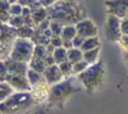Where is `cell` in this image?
Segmentation results:
<instances>
[{
	"instance_id": "obj_9",
	"label": "cell",
	"mask_w": 128,
	"mask_h": 114,
	"mask_svg": "<svg viewBox=\"0 0 128 114\" xmlns=\"http://www.w3.org/2000/svg\"><path fill=\"white\" fill-rule=\"evenodd\" d=\"M76 27V31L77 34L84 37V38H88V37H92V36H97L98 35V28L95 25V23L85 17L83 19H81L80 21H78L75 24Z\"/></svg>"
},
{
	"instance_id": "obj_16",
	"label": "cell",
	"mask_w": 128,
	"mask_h": 114,
	"mask_svg": "<svg viewBox=\"0 0 128 114\" xmlns=\"http://www.w3.org/2000/svg\"><path fill=\"white\" fill-rule=\"evenodd\" d=\"M31 17H32V19L34 21L35 26H37L40 22H42L43 20H45L46 18H48L47 8L41 7L39 9H36V10L31 11Z\"/></svg>"
},
{
	"instance_id": "obj_18",
	"label": "cell",
	"mask_w": 128,
	"mask_h": 114,
	"mask_svg": "<svg viewBox=\"0 0 128 114\" xmlns=\"http://www.w3.org/2000/svg\"><path fill=\"white\" fill-rule=\"evenodd\" d=\"M10 3L7 0H0V22L7 24L10 18Z\"/></svg>"
},
{
	"instance_id": "obj_38",
	"label": "cell",
	"mask_w": 128,
	"mask_h": 114,
	"mask_svg": "<svg viewBox=\"0 0 128 114\" xmlns=\"http://www.w3.org/2000/svg\"><path fill=\"white\" fill-rule=\"evenodd\" d=\"M62 47L65 48L66 50L71 49L73 47L72 40H70V39H62Z\"/></svg>"
},
{
	"instance_id": "obj_8",
	"label": "cell",
	"mask_w": 128,
	"mask_h": 114,
	"mask_svg": "<svg viewBox=\"0 0 128 114\" xmlns=\"http://www.w3.org/2000/svg\"><path fill=\"white\" fill-rule=\"evenodd\" d=\"M104 4L107 14L114 15L120 19L126 17L128 12V0H106Z\"/></svg>"
},
{
	"instance_id": "obj_33",
	"label": "cell",
	"mask_w": 128,
	"mask_h": 114,
	"mask_svg": "<svg viewBox=\"0 0 128 114\" xmlns=\"http://www.w3.org/2000/svg\"><path fill=\"white\" fill-rule=\"evenodd\" d=\"M118 43H119V45H120V47L123 51H127L128 50V35L122 34Z\"/></svg>"
},
{
	"instance_id": "obj_36",
	"label": "cell",
	"mask_w": 128,
	"mask_h": 114,
	"mask_svg": "<svg viewBox=\"0 0 128 114\" xmlns=\"http://www.w3.org/2000/svg\"><path fill=\"white\" fill-rule=\"evenodd\" d=\"M120 29L122 34L128 35V18L124 17L120 20Z\"/></svg>"
},
{
	"instance_id": "obj_34",
	"label": "cell",
	"mask_w": 128,
	"mask_h": 114,
	"mask_svg": "<svg viewBox=\"0 0 128 114\" xmlns=\"http://www.w3.org/2000/svg\"><path fill=\"white\" fill-rule=\"evenodd\" d=\"M84 40H85V38H84V37H82V36H80V35H78V34H77V35L72 39L73 47H75V48H81V46H82V44H83Z\"/></svg>"
},
{
	"instance_id": "obj_4",
	"label": "cell",
	"mask_w": 128,
	"mask_h": 114,
	"mask_svg": "<svg viewBox=\"0 0 128 114\" xmlns=\"http://www.w3.org/2000/svg\"><path fill=\"white\" fill-rule=\"evenodd\" d=\"M81 86L87 92H94L103 83L105 77V66L102 60L89 65L83 72L76 75Z\"/></svg>"
},
{
	"instance_id": "obj_27",
	"label": "cell",
	"mask_w": 128,
	"mask_h": 114,
	"mask_svg": "<svg viewBox=\"0 0 128 114\" xmlns=\"http://www.w3.org/2000/svg\"><path fill=\"white\" fill-rule=\"evenodd\" d=\"M59 66V69L63 75L64 78L66 77H70L73 75V71H72V63H70L68 60L67 61H64L60 64H58Z\"/></svg>"
},
{
	"instance_id": "obj_35",
	"label": "cell",
	"mask_w": 128,
	"mask_h": 114,
	"mask_svg": "<svg viewBox=\"0 0 128 114\" xmlns=\"http://www.w3.org/2000/svg\"><path fill=\"white\" fill-rule=\"evenodd\" d=\"M50 44L53 45L55 48H57V47H62V37H61V36L53 35V36L50 38Z\"/></svg>"
},
{
	"instance_id": "obj_15",
	"label": "cell",
	"mask_w": 128,
	"mask_h": 114,
	"mask_svg": "<svg viewBox=\"0 0 128 114\" xmlns=\"http://www.w3.org/2000/svg\"><path fill=\"white\" fill-rule=\"evenodd\" d=\"M100 46H101V41H100V38L97 35V36H92V37L85 38V40H84L80 49L82 51H86V50L94 49V48L100 47Z\"/></svg>"
},
{
	"instance_id": "obj_1",
	"label": "cell",
	"mask_w": 128,
	"mask_h": 114,
	"mask_svg": "<svg viewBox=\"0 0 128 114\" xmlns=\"http://www.w3.org/2000/svg\"><path fill=\"white\" fill-rule=\"evenodd\" d=\"M47 12L50 20L57 21L62 25L76 24L86 17V10L82 0H58L47 8Z\"/></svg>"
},
{
	"instance_id": "obj_22",
	"label": "cell",
	"mask_w": 128,
	"mask_h": 114,
	"mask_svg": "<svg viewBox=\"0 0 128 114\" xmlns=\"http://www.w3.org/2000/svg\"><path fill=\"white\" fill-rule=\"evenodd\" d=\"M35 31V28L27 26V25H23L21 27H18L15 29L16 32V36L17 37H21V38H28L31 39V37L33 36Z\"/></svg>"
},
{
	"instance_id": "obj_42",
	"label": "cell",
	"mask_w": 128,
	"mask_h": 114,
	"mask_svg": "<svg viewBox=\"0 0 128 114\" xmlns=\"http://www.w3.org/2000/svg\"><path fill=\"white\" fill-rule=\"evenodd\" d=\"M126 17H127V18H128V12H127V14H126Z\"/></svg>"
},
{
	"instance_id": "obj_19",
	"label": "cell",
	"mask_w": 128,
	"mask_h": 114,
	"mask_svg": "<svg viewBox=\"0 0 128 114\" xmlns=\"http://www.w3.org/2000/svg\"><path fill=\"white\" fill-rule=\"evenodd\" d=\"M81 59H83V51L80 48L72 47L71 49L67 50V60L70 63L73 64Z\"/></svg>"
},
{
	"instance_id": "obj_23",
	"label": "cell",
	"mask_w": 128,
	"mask_h": 114,
	"mask_svg": "<svg viewBox=\"0 0 128 114\" xmlns=\"http://www.w3.org/2000/svg\"><path fill=\"white\" fill-rule=\"evenodd\" d=\"M55 64H60L64 61H67V50L63 47H57L52 53Z\"/></svg>"
},
{
	"instance_id": "obj_7",
	"label": "cell",
	"mask_w": 128,
	"mask_h": 114,
	"mask_svg": "<svg viewBox=\"0 0 128 114\" xmlns=\"http://www.w3.org/2000/svg\"><path fill=\"white\" fill-rule=\"evenodd\" d=\"M120 18L107 14L105 23H104V35L108 42L118 43L122 33L120 29Z\"/></svg>"
},
{
	"instance_id": "obj_29",
	"label": "cell",
	"mask_w": 128,
	"mask_h": 114,
	"mask_svg": "<svg viewBox=\"0 0 128 114\" xmlns=\"http://www.w3.org/2000/svg\"><path fill=\"white\" fill-rule=\"evenodd\" d=\"M7 24H8L10 27L16 29V28L21 27V26L24 25V19H23V17H22L21 15L10 16V18H9V20H8V22H7Z\"/></svg>"
},
{
	"instance_id": "obj_2",
	"label": "cell",
	"mask_w": 128,
	"mask_h": 114,
	"mask_svg": "<svg viewBox=\"0 0 128 114\" xmlns=\"http://www.w3.org/2000/svg\"><path fill=\"white\" fill-rule=\"evenodd\" d=\"M81 90V84L76 75L66 77L61 81L53 84L49 88L46 105L48 108L62 109L67 100Z\"/></svg>"
},
{
	"instance_id": "obj_26",
	"label": "cell",
	"mask_w": 128,
	"mask_h": 114,
	"mask_svg": "<svg viewBox=\"0 0 128 114\" xmlns=\"http://www.w3.org/2000/svg\"><path fill=\"white\" fill-rule=\"evenodd\" d=\"M49 53L47 52V49H46V45H42V44H36L34 46V51H33V55L32 57H35V58H41V59H44L47 57Z\"/></svg>"
},
{
	"instance_id": "obj_14",
	"label": "cell",
	"mask_w": 128,
	"mask_h": 114,
	"mask_svg": "<svg viewBox=\"0 0 128 114\" xmlns=\"http://www.w3.org/2000/svg\"><path fill=\"white\" fill-rule=\"evenodd\" d=\"M100 51H101V46L100 47H96L94 49H90V50H86L83 51V59L89 64H94L99 60V55H100Z\"/></svg>"
},
{
	"instance_id": "obj_44",
	"label": "cell",
	"mask_w": 128,
	"mask_h": 114,
	"mask_svg": "<svg viewBox=\"0 0 128 114\" xmlns=\"http://www.w3.org/2000/svg\"><path fill=\"white\" fill-rule=\"evenodd\" d=\"M0 114H2V112H1V110H0Z\"/></svg>"
},
{
	"instance_id": "obj_3",
	"label": "cell",
	"mask_w": 128,
	"mask_h": 114,
	"mask_svg": "<svg viewBox=\"0 0 128 114\" xmlns=\"http://www.w3.org/2000/svg\"><path fill=\"white\" fill-rule=\"evenodd\" d=\"M35 104L29 91H14L0 103V110L2 114H17L25 112Z\"/></svg>"
},
{
	"instance_id": "obj_37",
	"label": "cell",
	"mask_w": 128,
	"mask_h": 114,
	"mask_svg": "<svg viewBox=\"0 0 128 114\" xmlns=\"http://www.w3.org/2000/svg\"><path fill=\"white\" fill-rule=\"evenodd\" d=\"M49 24H50V19H49V18H46L45 20H43L42 22H40V23L35 27V29L38 30V31H43V30H45L46 28L49 27Z\"/></svg>"
},
{
	"instance_id": "obj_39",
	"label": "cell",
	"mask_w": 128,
	"mask_h": 114,
	"mask_svg": "<svg viewBox=\"0 0 128 114\" xmlns=\"http://www.w3.org/2000/svg\"><path fill=\"white\" fill-rule=\"evenodd\" d=\"M40 1H41L42 5H43L45 8H48V7L52 6L54 3H56L58 0H40Z\"/></svg>"
},
{
	"instance_id": "obj_6",
	"label": "cell",
	"mask_w": 128,
	"mask_h": 114,
	"mask_svg": "<svg viewBox=\"0 0 128 114\" xmlns=\"http://www.w3.org/2000/svg\"><path fill=\"white\" fill-rule=\"evenodd\" d=\"M15 29L8 24L0 22V60L9 56L14 40L16 39Z\"/></svg>"
},
{
	"instance_id": "obj_41",
	"label": "cell",
	"mask_w": 128,
	"mask_h": 114,
	"mask_svg": "<svg viewBox=\"0 0 128 114\" xmlns=\"http://www.w3.org/2000/svg\"><path fill=\"white\" fill-rule=\"evenodd\" d=\"M10 4H12V3H15V2H17V0H7Z\"/></svg>"
},
{
	"instance_id": "obj_10",
	"label": "cell",
	"mask_w": 128,
	"mask_h": 114,
	"mask_svg": "<svg viewBox=\"0 0 128 114\" xmlns=\"http://www.w3.org/2000/svg\"><path fill=\"white\" fill-rule=\"evenodd\" d=\"M49 88H50V85L47 84L45 79L31 86V89L29 92L36 104H42L46 102L48 98V94H49Z\"/></svg>"
},
{
	"instance_id": "obj_25",
	"label": "cell",
	"mask_w": 128,
	"mask_h": 114,
	"mask_svg": "<svg viewBox=\"0 0 128 114\" xmlns=\"http://www.w3.org/2000/svg\"><path fill=\"white\" fill-rule=\"evenodd\" d=\"M23 114H50L48 112L47 105L44 104H35L30 109L26 110Z\"/></svg>"
},
{
	"instance_id": "obj_20",
	"label": "cell",
	"mask_w": 128,
	"mask_h": 114,
	"mask_svg": "<svg viewBox=\"0 0 128 114\" xmlns=\"http://www.w3.org/2000/svg\"><path fill=\"white\" fill-rule=\"evenodd\" d=\"M26 77L30 83L31 86L39 83L40 81L44 80V77H43V74L40 73V72H37L31 68H28L27 69V72H26Z\"/></svg>"
},
{
	"instance_id": "obj_30",
	"label": "cell",
	"mask_w": 128,
	"mask_h": 114,
	"mask_svg": "<svg viewBox=\"0 0 128 114\" xmlns=\"http://www.w3.org/2000/svg\"><path fill=\"white\" fill-rule=\"evenodd\" d=\"M49 28L52 32L53 35H56V36H60L61 35V32H62V28H63V25L57 21H53V20H50V24H49Z\"/></svg>"
},
{
	"instance_id": "obj_12",
	"label": "cell",
	"mask_w": 128,
	"mask_h": 114,
	"mask_svg": "<svg viewBox=\"0 0 128 114\" xmlns=\"http://www.w3.org/2000/svg\"><path fill=\"white\" fill-rule=\"evenodd\" d=\"M42 74H43V77H44L45 81L50 86L59 82V81H61L62 79H64V77H63V75H62V73L59 69L58 64H55V63L51 64V65H48Z\"/></svg>"
},
{
	"instance_id": "obj_11",
	"label": "cell",
	"mask_w": 128,
	"mask_h": 114,
	"mask_svg": "<svg viewBox=\"0 0 128 114\" xmlns=\"http://www.w3.org/2000/svg\"><path fill=\"white\" fill-rule=\"evenodd\" d=\"M6 81L14 89V91H30L31 85L26 74H8Z\"/></svg>"
},
{
	"instance_id": "obj_43",
	"label": "cell",
	"mask_w": 128,
	"mask_h": 114,
	"mask_svg": "<svg viewBox=\"0 0 128 114\" xmlns=\"http://www.w3.org/2000/svg\"><path fill=\"white\" fill-rule=\"evenodd\" d=\"M60 1H68V0H60Z\"/></svg>"
},
{
	"instance_id": "obj_17",
	"label": "cell",
	"mask_w": 128,
	"mask_h": 114,
	"mask_svg": "<svg viewBox=\"0 0 128 114\" xmlns=\"http://www.w3.org/2000/svg\"><path fill=\"white\" fill-rule=\"evenodd\" d=\"M28 67L37 71V72H40V73H43L44 70L46 69L47 67V64L45 62L44 59H41V58H35V57H32L31 60L28 62Z\"/></svg>"
},
{
	"instance_id": "obj_31",
	"label": "cell",
	"mask_w": 128,
	"mask_h": 114,
	"mask_svg": "<svg viewBox=\"0 0 128 114\" xmlns=\"http://www.w3.org/2000/svg\"><path fill=\"white\" fill-rule=\"evenodd\" d=\"M22 10H23V6H21L18 2H15V3L10 4L9 11H10V15L11 16L21 15L22 14Z\"/></svg>"
},
{
	"instance_id": "obj_40",
	"label": "cell",
	"mask_w": 128,
	"mask_h": 114,
	"mask_svg": "<svg viewBox=\"0 0 128 114\" xmlns=\"http://www.w3.org/2000/svg\"><path fill=\"white\" fill-rule=\"evenodd\" d=\"M123 61H124L125 65L128 67V50L123 51Z\"/></svg>"
},
{
	"instance_id": "obj_5",
	"label": "cell",
	"mask_w": 128,
	"mask_h": 114,
	"mask_svg": "<svg viewBox=\"0 0 128 114\" xmlns=\"http://www.w3.org/2000/svg\"><path fill=\"white\" fill-rule=\"evenodd\" d=\"M34 46L35 44L32 42L31 39L16 37L9 53V57L17 61L28 63L32 58Z\"/></svg>"
},
{
	"instance_id": "obj_32",
	"label": "cell",
	"mask_w": 128,
	"mask_h": 114,
	"mask_svg": "<svg viewBox=\"0 0 128 114\" xmlns=\"http://www.w3.org/2000/svg\"><path fill=\"white\" fill-rule=\"evenodd\" d=\"M7 75H8V71L4 63V60H0V81H6Z\"/></svg>"
},
{
	"instance_id": "obj_24",
	"label": "cell",
	"mask_w": 128,
	"mask_h": 114,
	"mask_svg": "<svg viewBox=\"0 0 128 114\" xmlns=\"http://www.w3.org/2000/svg\"><path fill=\"white\" fill-rule=\"evenodd\" d=\"M14 92V89L7 81H0V103H2L9 95Z\"/></svg>"
},
{
	"instance_id": "obj_13",
	"label": "cell",
	"mask_w": 128,
	"mask_h": 114,
	"mask_svg": "<svg viewBox=\"0 0 128 114\" xmlns=\"http://www.w3.org/2000/svg\"><path fill=\"white\" fill-rule=\"evenodd\" d=\"M4 63L6 65L8 74H26L28 67V63L17 61L11 59L9 56L4 59Z\"/></svg>"
},
{
	"instance_id": "obj_21",
	"label": "cell",
	"mask_w": 128,
	"mask_h": 114,
	"mask_svg": "<svg viewBox=\"0 0 128 114\" xmlns=\"http://www.w3.org/2000/svg\"><path fill=\"white\" fill-rule=\"evenodd\" d=\"M76 35H77V31H76L75 24L63 25L62 32H61V35H60L62 37V39H70V40H72Z\"/></svg>"
},
{
	"instance_id": "obj_28",
	"label": "cell",
	"mask_w": 128,
	"mask_h": 114,
	"mask_svg": "<svg viewBox=\"0 0 128 114\" xmlns=\"http://www.w3.org/2000/svg\"><path fill=\"white\" fill-rule=\"evenodd\" d=\"M89 66V64L84 60V59H81L75 63L72 64V71H73V75H78L80 74L81 72H83L87 67Z\"/></svg>"
}]
</instances>
